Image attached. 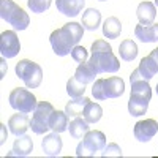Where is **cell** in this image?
Returning a JSON list of instances; mask_svg holds the SVG:
<instances>
[{
  "instance_id": "cell-37",
  "label": "cell",
  "mask_w": 158,
  "mask_h": 158,
  "mask_svg": "<svg viewBox=\"0 0 158 158\" xmlns=\"http://www.w3.org/2000/svg\"><path fill=\"white\" fill-rule=\"evenodd\" d=\"M150 56H152V57L155 59V62L158 63V48H156V49H153V51L150 52Z\"/></svg>"
},
{
  "instance_id": "cell-19",
  "label": "cell",
  "mask_w": 158,
  "mask_h": 158,
  "mask_svg": "<svg viewBox=\"0 0 158 158\" xmlns=\"http://www.w3.org/2000/svg\"><path fill=\"white\" fill-rule=\"evenodd\" d=\"M97 71L90 67V63L89 62H84V63H79L77 65V68L74 71V77L77 79L79 82H82V84H90V82H95L97 81Z\"/></svg>"
},
{
  "instance_id": "cell-10",
  "label": "cell",
  "mask_w": 158,
  "mask_h": 158,
  "mask_svg": "<svg viewBox=\"0 0 158 158\" xmlns=\"http://www.w3.org/2000/svg\"><path fill=\"white\" fill-rule=\"evenodd\" d=\"M82 142L84 146L92 152V153H97V152H101L104 147H106V136H104V133H101V131L98 130H94V131H87V135L82 138Z\"/></svg>"
},
{
  "instance_id": "cell-38",
  "label": "cell",
  "mask_w": 158,
  "mask_h": 158,
  "mask_svg": "<svg viewBox=\"0 0 158 158\" xmlns=\"http://www.w3.org/2000/svg\"><path fill=\"white\" fill-rule=\"evenodd\" d=\"M155 92H156V95H158V84H156V87H155Z\"/></svg>"
},
{
  "instance_id": "cell-1",
  "label": "cell",
  "mask_w": 158,
  "mask_h": 158,
  "mask_svg": "<svg viewBox=\"0 0 158 158\" xmlns=\"http://www.w3.org/2000/svg\"><path fill=\"white\" fill-rule=\"evenodd\" d=\"M84 36V27L82 24L77 22H68L63 27L57 29L51 33L49 43L52 46V51L56 52L59 57H65L71 54V49L79 44V41Z\"/></svg>"
},
{
  "instance_id": "cell-32",
  "label": "cell",
  "mask_w": 158,
  "mask_h": 158,
  "mask_svg": "<svg viewBox=\"0 0 158 158\" xmlns=\"http://www.w3.org/2000/svg\"><path fill=\"white\" fill-rule=\"evenodd\" d=\"M108 51H112V48L104 40H97V41L92 43V52H108Z\"/></svg>"
},
{
  "instance_id": "cell-17",
  "label": "cell",
  "mask_w": 158,
  "mask_h": 158,
  "mask_svg": "<svg viewBox=\"0 0 158 158\" xmlns=\"http://www.w3.org/2000/svg\"><path fill=\"white\" fill-rule=\"evenodd\" d=\"M149 103H150V100H147V98H142V97L130 94V100H128V112H130V115H133V117L144 115L149 109Z\"/></svg>"
},
{
  "instance_id": "cell-20",
  "label": "cell",
  "mask_w": 158,
  "mask_h": 158,
  "mask_svg": "<svg viewBox=\"0 0 158 158\" xmlns=\"http://www.w3.org/2000/svg\"><path fill=\"white\" fill-rule=\"evenodd\" d=\"M89 125H90V123L85 120L84 117H74L73 120L70 122V125H68L70 136H71L73 139H82V138L87 135V131L90 130Z\"/></svg>"
},
{
  "instance_id": "cell-8",
  "label": "cell",
  "mask_w": 158,
  "mask_h": 158,
  "mask_svg": "<svg viewBox=\"0 0 158 158\" xmlns=\"http://www.w3.org/2000/svg\"><path fill=\"white\" fill-rule=\"evenodd\" d=\"M135 138L139 142H149L156 133H158V122L153 118H146V120H139L135 125Z\"/></svg>"
},
{
  "instance_id": "cell-21",
  "label": "cell",
  "mask_w": 158,
  "mask_h": 158,
  "mask_svg": "<svg viewBox=\"0 0 158 158\" xmlns=\"http://www.w3.org/2000/svg\"><path fill=\"white\" fill-rule=\"evenodd\" d=\"M49 128L56 133H63L68 130V114L65 111H54L49 118Z\"/></svg>"
},
{
  "instance_id": "cell-6",
  "label": "cell",
  "mask_w": 158,
  "mask_h": 158,
  "mask_svg": "<svg viewBox=\"0 0 158 158\" xmlns=\"http://www.w3.org/2000/svg\"><path fill=\"white\" fill-rule=\"evenodd\" d=\"M54 106L49 101H40L36 109L33 111V115L30 118V128L35 135H46L49 128V118L54 112Z\"/></svg>"
},
{
  "instance_id": "cell-12",
  "label": "cell",
  "mask_w": 158,
  "mask_h": 158,
  "mask_svg": "<svg viewBox=\"0 0 158 158\" xmlns=\"http://www.w3.org/2000/svg\"><path fill=\"white\" fill-rule=\"evenodd\" d=\"M8 128H10V131L16 138L25 135V133H27V130L30 128V118H29V115L24 114V112L11 115L10 120H8Z\"/></svg>"
},
{
  "instance_id": "cell-36",
  "label": "cell",
  "mask_w": 158,
  "mask_h": 158,
  "mask_svg": "<svg viewBox=\"0 0 158 158\" xmlns=\"http://www.w3.org/2000/svg\"><path fill=\"white\" fill-rule=\"evenodd\" d=\"M0 63H2V73H0V77L5 76V70H6V63H5V59L2 57V60H0Z\"/></svg>"
},
{
  "instance_id": "cell-15",
  "label": "cell",
  "mask_w": 158,
  "mask_h": 158,
  "mask_svg": "<svg viewBox=\"0 0 158 158\" xmlns=\"http://www.w3.org/2000/svg\"><path fill=\"white\" fill-rule=\"evenodd\" d=\"M135 36L142 43H158V24L150 25H136Z\"/></svg>"
},
{
  "instance_id": "cell-35",
  "label": "cell",
  "mask_w": 158,
  "mask_h": 158,
  "mask_svg": "<svg viewBox=\"0 0 158 158\" xmlns=\"http://www.w3.org/2000/svg\"><path fill=\"white\" fill-rule=\"evenodd\" d=\"M0 144H3L5 142V139H6V136H8V133H6V128H5V125L3 123H0Z\"/></svg>"
},
{
  "instance_id": "cell-26",
  "label": "cell",
  "mask_w": 158,
  "mask_h": 158,
  "mask_svg": "<svg viewBox=\"0 0 158 158\" xmlns=\"http://www.w3.org/2000/svg\"><path fill=\"white\" fill-rule=\"evenodd\" d=\"M82 117L85 118L89 123H97V122H100V118L103 117V108L100 106L98 103L89 101V103H87V106L84 108Z\"/></svg>"
},
{
  "instance_id": "cell-3",
  "label": "cell",
  "mask_w": 158,
  "mask_h": 158,
  "mask_svg": "<svg viewBox=\"0 0 158 158\" xmlns=\"http://www.w3.org/2000/svg\"><path fill=\"white\" fill-rule=\"evenodd\" d=\"M16 76L25 84L27 89H36L41 85L43 70L38 63L24 59V60H19L16 65Z\"/></svg>"
},
{
  "instance_id": "cell-28",
  "label": "cell",
  "mask_w": 158,
  "mask_h": 158,
  "mask_svg": "<svg viewBox=\"0 0 158 158\" xmlns=\"http://www.w3.org/2000/svg\"><path fill=\"white\" fill-rule=\"evenodd\" d=\"M84 92H85V84L79 82L74 76L68 79V82H67V94H68L71 98L84 97Z\"/></svg>"
},
{
  "instance_id": "cell-30",
  "label": "cell",
  "mask_w": 158,
  "mask_h": 158,
  "mask_svg": "<svg viewBox=\"0 0 158 158\" xmlns=\"http://www.w3.org/2000/svg\"><path fill=\"white\" fill-rule=\"evenodd\" d=\"M101 156H104V158H120L122 156V149H120L118 144L109 142V144H106V147L101 150Z\"/></svg>"
},
{
  "instance_id": "cell-22",
  "label": "cell",
  "mask_w": 158,
  "mask_h": 158,
  "mask_svg": "<svg viewBox=\"0 0 158 158\" xmlns=\"http://www.w3.org/2000/svg\"><path fill=\"white\" fill-rule=\"evenodd\" d=\"M138 70H139V73L142 74V77L146 79V81H150V79L158 73V63H156L155 59L149 54L147 57L141 59V63H139Z\"/></svg>"
},
{
  "instance_id": "cell-18",
  "label": "cell",
  "mask_w": 158,
  "mask_h": 158,
  "mask_svg": "<svg viewBox=\"0 0 158 158\" xmlns=\"http://www.w3.org/2000/svg\"><path fill=\"white\" fill-rule=\"evenodd\" d=\"M82 27L85 30H90V32H94L100 27V24H101V13L97 10V8H87L84 13H82Z\"/></svg>"
},
{
  "instance_id": "cell-27",
  "label": "cell",
  "mask_w": 158,
  "mask_h": 158,
  "mask_svg": "<svg viewBox=\"0 0 158 158\" xmlns=\"http://www.w3.org/2000/svg\"><path fill=\"white\" fill-rule=\"evenodd\" d=\"M131 95H138L142 98L152 100V87L149 85V81L139 79V81L131 82Z\"/></svg>"
},
{
  "instance_id": "cell-23",
  "label": "cell",
  "mask_w": 158,
  "mask_h": 158,
  "mask_svg": "<svg viewBox=\"0 0 158 158\" xmlns=\"http://www.w3.org/2000/svg\"><path fill=\"white\" fill-rule=\"evenodd\" d=\"M138 44L133 41V40H123L118 46V54H120V59L123 62H133L138 57Z\"/></svg>"
},
{
  "instance_id": "cell-4",
  "label": "cell",
  "mask_w": 158,
  "mask_h": 158,
  "mask_svg": "<svg viewBox=\"0 0 158 158\" xmlns=\"http://www.w3.org/2000/svg\"><path fill=\"white\" fill-rule=\"evenodd\" d=\"M8 101H10V106L18 111V112H24V114H30L36 109L38 106V101H36V97L32 94L30 90L27 89H13L10 92V97H8Z\"/></svg>"
},
{
  "instance_id": "cell-11",
  "label": "cell",
  "mask_w": 158,
  "mask_h": 158,
  "mask_svg": "<svg viewBox=\"0 0 158 158\" xmlns=\"http://www.w3.org/2000/svg\"><path fill=\"white\" fill-rule=\"evenodd\" d=\"M63 147V142L60 138V133L52 131L51 135H46L44 139L41 141V149L44 152V155L48 156H59Z\"/></svg>"
},
{
  "instance_id": "cell-7",
  "label": "cell",
  "mask_w": 158,
  "mask_h": 158,
  "mask_svg": "<svg viewBox=\"0 0 158 158\" xmlns=\"http://www.w3.org/2000/svg\"><path fill=\"white\" fill-rule=\"evenodd\" d=\"M21 52V41L15 30H5L0 35V54L3 59H13Z\"/></svg>"
},
{
  "instance_id": "cell-14",
  "label": "cell",
  "mask_w": 158,
  "mask_h": 158,
  "mask_svg": "<svg viewBox=\"0 0 158 158\" xmlns=\"http://www.w3.org/2000/svg\"><path fill=\"white\" fill-rule=\"evenodd\" d=\"M136 16L139 24L142 25H150L153 24L155 18H156V6L152 2H141L136 8Z\"/></svg>"
},
{
  "instance_id": "cell-39",
  "label": "cell",
  "mask_w": 158,
  "mask_h": 158,
  "mask_svg": "<svg viewBox=\"0 0 158 158\" xmlns=\"http://www.w3.org/2000/svg\"><path fill=\"white\" fill-rule=\"evenodd\" d=\"M155 6H158V0H155Z\"/></svg>"
},
{
  "instance_id": "cell-9",
  "label": "cell",
  "mask_w": 158,
  "mask_h": 158,
  "mask_svg": "<svg viewBox=\"0 0 158 158\" xmlns=\"http://www.w3.org/2000/svg\"><path fill=\"white\" fill-rule=\"evenodd\" d=\"M125 92V82L122 77L111 76L108 79H103V94L104 98H118L122 97Z\"/></svg>"
},
{
  "instance_id": "cell-5",
  "label": "cell",
  "mask_w": 158,
  "mask_h": 158,
  "mask_svg": "<svg viewBox=\"0 0 158 158\" xmlns=\"http://www.w3.org/2000/svg\"><path fill=\"white\" fill-rule=\"evenodd\" d=\"M90 67L97 71V74L101 73H117L120 70V62L114 56L112 51L108 52H92L89 59Z\"/></svg>"
},
{
  "instance_id": "cell-31",
  "label": "cell",
  "mask_w": 158,
  "mask_h": 158,
  "mask_svg": "<svg viewBox=\"0 0 158 158\" xmlns=\"http://www.w3.org/2000/svg\"><path fill=\"white\" fill-rule=\"evenodd\" d=\"M71 59L74 60V62H77V63H84V62H87V59H89V52H87V49L84 48V46H79V44H76L73 49H71Z\"/></svg>"
},
{
  "instance_id": "cell-34",
  "label": "cell",
  "mask_w": 158,
  "mask_h": 158,
  "mask_svg": "<svg viewBox=\"0 0 158 158\" xmlns=\"http://www.w3.org/2000/svg\"><path fill=\"white\" fill-rule=\"evenodd\" d=\"M76 156H95L94 153H92L85 146H84V142L81 141L77 144V147H76Z\"/></svg>"
},
{
  "instance_id": "cell-29",
  "label": "cell",
  "mask_w": 158,
  "mask_h": 158,
  "mask_svg": "<svg viewBox=\"0 0 158 158\" xmlns=\"http://www.w3.org/2000/svg\"><path fill=\"white\" fill-rule=\"evenodd\" d=\"M51 3L52 0H27V6L30 8L32 13H36V15L48 11L51 8Z\"/></svg>"
},
{
  "instance_id": "cell-13",
  "label": "cell",
  "mask_w": 158,
  "mask_h": 158,
  "mask_svg": "<svg viewBox=\"0 0 158 158\" xmlns=\"http://www.w3.org/2000/svg\"><path fill=\"white\" fill-rule=\"evenodd\" d=\"M56 5L59 13H62L63 16L74 18L82 11L85 0H56Z\"/></svg>"
},
{
  "instance_id": "cell-16",
  "label": "cell",
  "mask_w": 158,
  "mask_h": 158,
  "mask_svg": "<svg viewBox=\"0 0 158 158\" xmlns=\"http://www.w3.org/2000/svg\"><path fill=\"white\" fill-rule=\"evenodd\" d=\"M33 150V142L32 138L27 135L18 136V139L13 144V152L8 153V156H29Z\"/></svg>"
},
{
  "instance_id": "cell-33",
  "label": "cell",
  "mask_w": 158,
  "mask_h": 158,
  "mask_svg": "<svg viewBox=\"0 0 158 158\" xmlns=\"http://www.w3.org/2000/svg\"><path fill=\"white\" fill-rule=\"evenodd\" d=\"M92 95L95 97V100H106L103 94V77L97 79L94 82V87H92Z\"/></svg>"
},
{
  "instance_id": "cell-2",
  "label": "cell",
  "mask_w": 158,
  "mask_h": 158,
  "mask_svg": "<svg viewBox=\"0 0 158 158\" xmlns=\"http://www.w3.org/2000/svg\"><path fill=\"white\" fill-rule=\"evenodd\" d=\"M0 18L13 25L15 30H25L30 24L29 15L13 0H0Z\"/></svg>"
},
{
  "instance_id": "cell-40",
  "label": "cell",
  "mask_w": 158,
  "mask_h": 158,
  "mask_svg": "<svg viewBox=\"0 0 158 158\" xmlns=\"http://www.w3.org/2000/svg\"><path fill=\"white\" fill-rule=\"evenodd\" d=\"M100 2H106V0H100Z\"/></svg>"
},
{
  "instance_id": "cell-25",
  "label": "cell",
  "mask_w": 158,
  "mask_h": 158,
  "mask_svg": "<svg viewBox=\"0 0 158 158\" xmlns=\"http://www.w3.org/2000/svg\"><path fill=\"white\" fill-rule=\"evenodd\" d=\"M120 32H122V22L118 21L115 16H111V18H108L106 21L103 22V35L106 36L108 40L118 38Z\"/></svg>"
},
{
  "instance_id": "cell-24",
  "label": "cell",
  "mask_w": 158,
  "mask_h": 158,
  "mask_svg": "<svg viewBox=\"0 0 158 158\" xmlns=\"http://www.w3.org/2000/svg\"><path fill=\"white\" fill-rule=\"evenodd\" d=\"M90 100L87 97H77V98H73L71 101L67 103L65 106V112L68 114V117H81L82 112H84V108L87 106V103Z\"/></svg>"
}]
</instances>
